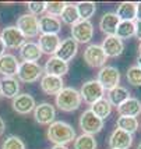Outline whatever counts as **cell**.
Returning a JSON list of instances; mask_svg holds the SVG:
<instances>
[{
    "mask_svg": "<svg viewBox=\"0 0 141 149\" xmlns=\"http://www.w3.org/2000/svg\"><path fill=\"white\" fill-rule=\"evenodd\" d=\"M46 135L48 139L55 145H66L69 142H73L77 138L74 128L64 121H53L49 125Z\"/></svg>",
    "mask_w": 141,
    "mask_h": 149,
    "instance_id": "6da1fadb",
    "label": "cell"
},
{
    "mask_svg": "<svg viewBox=\"0 0 141 149\" xmlns=\"http://www.w3.org/2000/svg\"><path fill=\"white\" fill-rule=\"evenodd\" d=\"M81 95L80 91L74 88H63L56 95V106L62 111H74L81 106Z\"/></svg>",
    "mask_w": 141,
    "mask_h": 149,
    "instance_id": "7a4b0ae2",
    "label": "cell"
},
{
    "mask_svg": "<svg viewBox=\"0 0 141 149\" xmlns=\"http://www.w3.org/2000/svg\"><path fill=\"white\" fill-rule=\"evenodd\" d=\"M105 91H112L113 88L119 86L120 82V72L113 65H105L98 72V79H96Z\"/></svg>",
    "mask_w": 141,
    "mask_h": 149,
    "instance_id": "3957f363",
    "label": "cell"
},
{
    "mask_svg": "<svg viewBox=\"0 0 141 149\" xmlns=\"http://www.w3.org/2000/svg\"><path fill=\"white\" fill-rule=\"evenodd\" d=\"M42 67L38 63H27L22 61L20 63L18 67V72H17V78L21 82H25V84H32L35 81H38L39 78H42Z\"/></svg>",
    "mask_w": 141,
    "mask_h": 149,
    "instance_id": "277c9868",
    "label": "cell"
},
{
    "mask_svg": "<svg viewBox=\"0 0 141 149\" xmlns=\"http://www.w3.org/2000/svg\"><path fill=\"white\" fill-rule=\"evenodd\" d=\"M78 124H80V128L83 130V134H88V135L98 134L103 128V120L96 117L91 110H85L80 116Z\"/></svg>",
    "mask_w": 141,
    "mask_h": 149,
    "instance_id": "5b68a950",
    "label": "cell"
},
{
    "mask_svg": "<svg viewBox=\"0 0 141 149\" xmlns=\"http://www.w3.org/2000/svg\"><path fill=\"white\" fill-rule=\"evenodd\" d=\"M80 95H81V99H84V102H87L88 104H94L103 97L105 89L96 79H91V81H87L83 84L81 89H80Z\"/></svg>",
    "mask_w": 141,
    "mask_h": 149,
    "instance_id": "8992f818",
    "label": "cell"
},
{
    "mask_svg": "<svg viewBox=\"0 0 141 149\" xmlns=\"http://www.w3.org/2000/svg\"><path fill=\"white\" fill-rule=\"evenodd\" d=\"M17 28L20 32L24 35V38H36L39 35V25H38V17L32 14H22L17 19Z\"/></svg>",
    "mask_w": 141,
    "mask_h": 149,
    "instance_id": "52a82bcc",
    "label": "cell"
},
{
    "mask_svg": "<svg viewBox=\"0 0 141 149\" xmlns=\"http://www.w3.org/2000/svg\"><path fill=\"white\" fill-rule=\"evenodd\" d=\"M106 54L99 45H88L84 50V60L92 68H102L106 64Z\"/></svg>",
    "mask_w": 141,
    "mask_h": 149,
    "instance_id": "ba28073f",
    "label": "cell"
},
{
    "mask_svg": "<svg viewBox=\"0 0 141 149\" xmlns=\"http://www.w3.org/2000/svg\"><path fill=\"white\" fill-rule=\"evenodd\" d=\"M71 35L77 43H88L94 36V25L91 21L80 19L74 25H71Z\"/></svg>",
    "mask_w": 141,
    "mask_h": 149,
    "instance_id": "9c48e42d",
    "label": "cell"
},
{
    "mask_svg": "<svg viewBox=\"0 0 141 149\" xmlns=\"http://www.w3.org/2000/svg\"><path fill=\"white\" fill-rule=\"evenodd\" d=\"M0 38L3 39L6 47H10V49H17V47H21L25 42V38L24 35L20 32V29L15 25H10L6 26L3 31H1V35Z\"/></svg>",
    "mask_w": 141,
    "mask_h": 149,
    "instance_id": "30bf717a",
    "label": "cell"
},
{
    "mask_svg": "<svg viewBox=\"0 0 141 149\" xmlns=\"http://www.w3.org/2000/svg\"><path fill=\"white\" fill-rule=\"evenodd\" d=\"M34 117L36 120V123L42 124V125H51L55 121V117H56V110L51 103L43 102V103H39L38 106H35L34 109Z\"/></svg>",
    "mask_w": 141,
    "mask_h": 149,
    "instance_id": "8fae6325",
    "label": "cell"
},
{
    "mask_svg": "<svg viewBox=\"0 0 141 149\" xmlns=\"http://www.w3.org/2000/svg\"><path fill=\"white\" fill-rule=\"evenodd\" d=\"M131 143H133V135L120 128H116L109 136L110 149H128Z\"/></svg>",
    "mask_w": 141,
    "mask_h": 149,
    "instance_id": "7c38bea8",
    "label": "cell"
},
{
    "mask_svg": "<svg viewBox=\"0 0 141 149\" xmlns=\"http://www.w3.org/2000/svg\"><path fill=\"white\" fill-rule=\"evenodd\" d=\"M39 32L42 35H58L62 29V22L58 17L53 15H42L38 19Z\"/></svg>",
    "mask_w": 141,
    "mask_h": 149,
    "instance_id": "4fadbf2b",
    "label": "cell"
},
{
    "mask_svg": "<svg viewBox=\"0 0 141 149\" xmlns=\"http://www.w3.org/2000/svg\"><path fill=\"white\" fill-rule=\"evenodd\" d=\"M77 50H78V43L73 38H67L60 42V46H59L58 52H56L55 56L67 63V61L73 60V57L77 54Z\"/></svg>",
    "mask_w": 141,
    "mask_h": 149,
    "instance_id": "5bb4252c",
    "label": "cell"
},
{
    "mask_svg": "<svg viewBox=\"0 0 141 149\" xmlns=\"http://www.w3.org/2000/svg\"><path fill=\"white\" fill-rule=\"evenodd\" d=\"M13 109L14 111H17L20 114H28L34 111L35 109V99L29 95V93H21L13 99Z\"/></svg>",
    "mask_w": 141,
    "mask_h": 149,
    "instance_id": "9a60e30c",
    "label": "cell"
},
{
    "mask_svg": "<svg viewBox=\"0 0 141 149\" xmlns=\"http://www.w3.org/2000/svg\"><path fill=\"white\" fill-rule=\"evenodd\" d=\"M20 63L17 57L10 53H4L3 56H0V72L4 77H15L18 72Z\"/></svg>",
    "mask_w": 141,
    "mask_h": 149,
    "instance_id": "2e32d148",
    "label": "cell"
},
{
    "mask_svg": "<svg viewBox=\"0 0 141 149\" xmlns=\"http://www.w3.org/2000/svg\"><path fill=\"white\" fill-rule=\"evenodd\" d=\"M63 78L53 77V75H42L41 78V89L45 92L46 95H58L59 92L63 89Z\"/></svg>",
    "mask_w": 141,
    "mask_h": 149,
    "instance_id": "e0dca14e",
    "label": "cell"
},
{
    "mask_svg": "<svg viewBox=\"0 0 141 149\" xmlns=\"http://www.w3.org/2000/svg\"><path fill=\"white\" fill-rule=\"evenodd\" d=\"M102 50L105 52L106 57H117L120 56L124 50V45H123V40H120L119 38H116L115 35L113 36H106L103 39L102 45Z\"/></svg>",
    "mask_w": 141,
    "mask_h": 149,
    "instance_id": "ac0fdd59",
    "label": "cell"
},
{
    "mask_svg": "<svg viewBox=\"0 0 141 149\" xmlns=\"http://www.w3.org/2000/svg\"><path fill=\"white\" fill-rule=\"evenodd\" d=\"M43 70L48 75H53V77H63L64 74L69 71V63H66L63 60L58 58L56 56H52L48 61H46Z\"/></svg>",
    "mask_w": 141,
    "mask_h": 149,
    "instance_id": "d6986e66",
    "label": "cell"
},
{
    "mask_svg": "<svg viewBox=\"0 0 141 149\" xmlns=\"http://www.w3.org/2000/svg\"><path fill=\"white\" fill-rule=\"evenodd\" d=\"M60 38L58 35H39V49L45 54H56L59 46H60Z\"/></svg>",
    "mask_w": 141,
    "mask_h": 149,
    "instance_id": "ffe728a7",
    "label": "cell"
},
{
    "mask_svg": "<svg viewBox=\"0 0 141 149\" xmlns=\"http://www.w3.org/2000/svg\"><path fill=\"white\" fill-rule=\"evenodd\" d=\"M42 56L38 43L34 42H24V45L20 47V57L27 63H36Z\"/></svg>",
    "mask_w": 141,
    "mask_h": 149,
    "instance_id": "44dd1931",
    "label": "cell"
},
{
    "mask_svg": "<svg viewBox=\"0 0 141 149\" xmlns=\"http://www.w3.org/2000/svg\"><path fill=\"white\" fill-rule=\"evenodd\" d=\"M20 92V82L15 77H4L0 79V95L14 99Z\"/></svg>",
    "mask_w": 141,
    "mask_h": 149,
    "instance_id": "7402d4cb",
    "label": "cell"
},
{
    "mask_svg": "<svg viewBox=\"0 0 141 149\" xmlns=\"http://www.w3.org/2000/svg\"><path fill=\"white\" fill-rule=\"evenodd\" d=\"M117 113L124 117H135L141 113V102L137 97H128L127 100L117 107Z\"/></svg>",
    "mask_w": 141,
    "mask_h": 149,
    "instance_id": "603a6c76",
    "label": "cell"
},
{
    "mask_svg": "<svg viewBox=\"0 0 141 149\" xmlns=\"http://www.w3.org/2000/svg\"><path fill=\"white\" fill-rule=\"evenodd\" d=\"M119 22H120V19L117 18L116 13H106V14H103L101 21H99V28L108 36H113L116 33Z\"/></svg>",
    "mask_w": 141,
    "mask_h": 149,
    "instance_id": "cb8c5ba5",
    "label": "cell"
},
{
    "mask_svg": "<svg viewBox=\"0 0 141 149\" xmlns=\"http://www.w3.org/2000/svg\"><path fill=\"white\" fill-rule=\"evenodd\" d=\"M116 15L120 21H134L137 18V3L123 1L117 6Z\"/></svg>",
    "mask_w": 141,
    "mask_h": 149,
    "instance_id": "d4e9b609",
    "label": "cell"
},
{
    "mask_svg": "<svg viewBox=\"0 0 141 149\" xmlns=\"http://www.w3.org/2000/svg\"><path fill=\"white\" fill-rule=\"evenodd\" d=\"M130 96V92L124 88V86H116V88H113L112 91H109V93H108V100L110 102V104L112 106H116V107H119L122 103H124L126 100H127Z\"/></svg>",
    "mask_w": 141,
    "mask_h": 149,
    "instance_id": "484cf974",
    "label": "cell"
},
{
    "mask_svg": "<svg viewBox=\"0 0 141 149\" xmlns=\"http://www.w3.org/2000/svg\"><path fill=\"white\" fill-rule=\"evenodd\" d=\"M96 117H99L101 120H105L106 117L110 116L112 113V104L110 102L103 96L102 99H99L98 102H95L94 104H91V109H90Z\"/></svg>",
    "mask_w": 141,
    "mask_h": 149,
    "instance_id": "4316f807",
    "label": "cell"
},
{
    "mask_svg": "<svg viewBox=\"0 0 141 149\" xmlns=\"http://www.w3.org/2000/svg\"><path fill=\"white\" fill-rule=\"evenodd\" d=\"M135 35V24L134 21H120L117 29H116L115 36L119 38L120 40L123 39H128Z\"/></svg>",
    "mask_w": 141,
    "mask_h": 149,
    "instance_id": "83f0119b",
    "label": "cell"
},
{
    "mask_svg": "<svg viewBox=\"0 0 141 149\" xmlns=\"http://www.w3.org/2000/svg\"><path fill=\"white\" fill-rule=\"evenodd\" d=\"M62 17V21L64 24H69V25H74L77 21H80V17H78V11H77V6L73 4V3H66V7H64L63 13L60 14Z\"/></svg>",
    "mask_w": 141,
    "mask_h": 149,
    "instance_id": "f1b7e54d",
    "label": "cell"
},
{
    "mask_svg": "<svg viewBox=\"0 0 141 149\" xmlns=\"http://www.w3.org/2000/svg\"><path fill=\"white\" fill-rule=\"evenodd\" d=\"M76 6H77V11H78L80 19L90 21V18L96 11V4L92 3V1H80V3L76 4Z\"/></svg>",
    "mask_w": 141,
    "mask_h": 149,
    "instance_id": "f546056e",
    "label": "cell"
},
{
    "mask_svg": "<svg viewBox=\"0 0 141 149\" xmlns=\"http://www.w3.org/2000/svg\"><path fill=\"white\" fill-rule=\"evenodd\" d=\"M117 128L126 131L128 134H134L135 131L138 130V120L135 117H124L120 116L117 118Z\"/></svg>",
    "mask_w": 141,
    "mask_h": 149,
    "instance_id": "4dcf8cb0",
    "label": "cell"
},
{
    "mask_svg": "<svg viewBox=\"0 0 141 149\" xmlns=\"http://www.w3.org/2000/svg\"><path fill=\"white\" fill-rule=\"evenodd\" d=\"M74 149H96V141L94 135L81 134L74 139Z\"/></svg>",
    "mask_w": 141,
    "mask_h": 149,
    "instance_id": "1f68e13d",
    "label": "cell"
},
{
    "mask_svg": "<svg viewBox=\"0 0 141 149\" xmlns=\"http://www.w3.org/2000/svg\"><path fill=\"white\" fill-rule=\"evenodd\" d=\"M1 149H25V143L17 135H8L1 143Z\"/></svg>",
    "mask_w": 141,
    "mask_h": 149,
    "instance_id": "d6a6232c",
    "label": "cell"
},
{
    "mask_svg": "<svg viewBox=\"0 0 141 149\" xmlns=\"http://www.w3.org/2000/svg\"><path fill=\"white\" fill-rule=\"evenodd\" d=\"M127 81L130 85L133 86H141V68L137 65H133L127 70Z\"/></svg>",
    "mask_w": 141,
    "mask_h": 149,
    "instance_id": "836d02e7",
    "label": "cell"
},
{
    "mask_svg": "<svg viewBox=\"0 0 141 149\" xmlns=\"http://www.w3.org/2000/svg\"><path fill=\"white\" fill-rule=\"evenodd\" d=\"M64 7H66V3L64 1H48L46 3V11H48V15H60L63 13Z\"/></svg>",
    "mask_w": 141,
    "mask_h": 149,
    "instance_id": "e575fe53",
    "label": "cell"
},
{
    "mask_svg": "<svg viewBox=\"0 0 141 149\" xmlns=\"http://www.w3.org/2000/svg\"><path fill=\"white\" fill-rule=\"evenodd\" d=\"M27 6H28L29 14L35 15V17L46 11V3L45 1H29Z\"/></svg>",
    "mask_w": 141,
    "mask_h": 149,
    "instance_id": "d590c367",
    "label": "cell"
},
{
    "mask_svg": "<svg viewBox=\"0 0 141 149\" xmlns=\"http://www.w3.org/2000/svg\"><path fill=\"white\" fill-rule=\"evenodd\" d=\"M135 36H137V39H140L141 42V21H135Z\"/></svg>",
    "mask_w": 141,
    "mask_h": 149,
    "instance_id": "8d00e7d4",
    "label": "cell"
},
{
    "mask_svg": "<svg viewBox=\"0 0 141 149\" xmlns=\"http://www.w3.org/2000/svg\"><path fill=\"white\" fill-rule=\"evenodd\" d=\"M4 131H6V123H4L3 117H0V136L4 134Z\"/></svg>",
    "mask_w": 141,
    "mask_h": 149,
    "instance_id": "74e56055",
    "label": "cell"
},
{
    "mask_svg": "<svg viewBox=\"0 0 141 149\" xmlns=\"http://www.w3.org/2000/svg\"><path fill=\"white\" fill-rule=\"evenodd\" d=\"M4 53H6V45H4L3 39L0 38V56H3Z\"/></svg>",
    "mask_w": 141,
    "mask_h": 149,
    "instance_id": "f35d334b",
    "label": "cell"
},
{
    "mask_svg": "<svg viewBox=\"0 0 141 149\" xmlns=\"http://www.w3.org/2000/svg\"><path fill=\"white\" fill-rule=\"evenodd\" d=\"M137 21H141V1L137 3Z\"/></svg>",
    "mask_w": 141,
    "mask_h": 149,
    "instance_id": "ab89813d",
    "label": "cell"
},
{
    "mask_svg": "<svg viewBox=\"0 0 141 149\" xmlns=\"http://www.w3.org/2000/svg\"><path fill=\"white\" fill-rule=\"evenodd\" d=\"M52 149H69V148H67L66 145H55Z\"/></svg>",
    "mask_w": 141,
    "mask_h": 149,
    "instance_id": "60d3db41",
    "label": "cell"
},
{
    "mask_svg": "<svg viewBox=\"0 0 141 149\" xmlns=\"http://www.w3.org/2000/svg\"><path fill=\"white\" fill-rule=\"evenodd\" d=\"M137 67L141 68V56H138V58H137Z\"/></svg>",
    "mask_w": 141,
    "mask_h": 149,
    "instance_id": "b9f144b4",
    "label": "cell"
},
{
    "mask_svg": "<svg viewBox=\"0 0 141 149\" xmlns=\"http://www.w3.org/2000/svg\"><path fill=\"white\" fill-rule=\"evenodd\" d=\"M138 53H140V56H141V42H140V46H138Z\"/></svg>",
    "mask_w": 141,
    "mask_h": 149,
    "instance_id": "7bdbcfd3",
    "label": "cell"
},
{
    "mask_svg": "<svg viewBox=\"0 0 141 149\" xmlns=\"http://www.w3.org/2000/svg\"><path fill=\"white\" fill-rule=\"evenodd\" d=\"M137 149H141V142H140V145H138V148H137Z\"/></svg>",
    "mask_w": 141,
    "mask_h": 149,
    "instance_id": "ee69618b",
    "label": "cell"
},
{
    "mask_svg": "<svg viewBox=\"0 0 141 149\" xmlns=\"http://www.w3.org/2000/svg\"><path fill=\"white\" fill-rule=\"evenodd\" d=\"M0 96H1V95H0Z\"/></svg>",
    "mask_w": 141,
    "mask_h": 149,
    "instance_id": "f6af8a7d",
    "label": "cell"
}]
</instances>
